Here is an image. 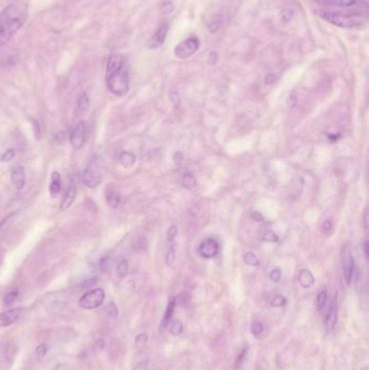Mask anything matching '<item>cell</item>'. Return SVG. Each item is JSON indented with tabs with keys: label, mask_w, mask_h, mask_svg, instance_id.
<instances>
[{
	"label": "cell",
	"mask_w": 369,
	"mask_h": 370,
	"mask_svg": "<svg viewBox=\"0 0 369 370\" xmlns=\"http://www.w3.org/2000/svg\"><path fill=\"white\" fill-rule=\"evenodd\" d=\"M104 346H105V343H104V341H103L102 339L98 340V341L96 342V344H94V352L100 353L101 351H103Z\"/></svg>",
	"instance_id": "43"
},
{
	"label": "cell",
	"mask_w": 369,
	"mask_h": 370,
	"mask_svg": "<svg viewBox=\"0 0 369 370\" xmlns=\"http://www.w3.org/2000/svg\"><path fill=\"white\" fill-rule=\"evenodd\" d=\"M244 261H245V263L248 264V266H251V267H258L259 264H260V261H259V259L257 258L256 254L251 251L247 252L245 256H244Z\"/></svg>",
	"instance_id": "23"
},
{
	"label": "cell",
	"mask_w": 369,
	"mask_h": 370,
	"mask_svg": "<svg viewBox=\"0 0 369 370\" xmlns=\"http://www.w3.org/2000/svg\"><path fill=\"white\" fill-rule=\"evenodd\" d=\"M119 163H121L124 168H131L136 164V156L130 152H123L119 155Z\"/></svg>",
	"instance_id": "20"
},
{
	"label": "cell",
	"mask_w": 369,
	"mask_h": 370,
	"mask_svg": "<svg viewBox=\"0 0 369 370\" xmlns=\"http://www.w3.org/2000/svg\"><path fill=\"white\" fill-rule=\"evenodd\" d=\"M263 325L260 322H253L251 325V332L253 336L259 337L263 332Z\"/></svg>",
	"instance_id": "33"
},
{
	"label": "cell",
	"mask_w": 369,
	"mask_h": 370,
	"mask_svg": "<svg viewBox=\"0 0 369 370\" xmlns=\"http://www.w3.org/2000/svg\"><path fill=\"white\" fill-rule=\"evenodd\" d=\"M198 48H199L198 39L196 37H191L178 44L176 49H174V54H176V57L179 59L185 60L189 57H192L194 53H196Z\"/></svg>",
	"instance_id": "5"
},
{
	"label": "cell",
	"mask_w": 369,
	"mask_h": 370,
	"mask_svg": "<svg viewBox=\"0 0 369 370\" xmlns=\"http://www.w3.org/2000/svg\"><path fill=\"white\" fill-rule=\"evenodd\" d=\"M341 260H342V272L343 276L348 285H350L352 282V274L354 271V259L352 256V250L351 247L348 246V244H345L342 246L341 250Z\"/></svg>",
	"instance_id": "6"
},
{
	"label": "cell",
	"mask_w": 369,
	"mask_h": 370,
	"mask_svg": "<svg viewBox=\"0 0 369 370\" xmlns=\"http://www.w3.org/2000/svg\"><path fill=\"white\" fill-rule=\"evenodd\" d=\"M364 250H365V257L366 259L369 258V252H368V241H365L364 243Z\"/></svg>",
	"instance_id": "48"
},
{
	"label": "cell",
	"mask_w": 369,
	"mask_h": 370,
	"mask_svg": "<svg viewBox=\"0 0 369 370\" xmlns=\"http://www.w3.org/2000/svg\"><path fill=\"white\" fill-rule=\"evenodd\" d=\"M298 281L302 288L308 289L313 286L314 282H315V278H314V275L311 271H308L307 268H303L301 269L300 273H299Z\"/></svg>",
	"instance_id": "16"
},
{
	"label": "cell",
	"mask_w": 369,
	"mask_h": 370,
	"mask_svg": "<svg viewBox=\"0 0 369 370\" xmlns=\"http://www.w3.org/2000/svg\"><path fill=\"white\" fill-rule=\"evenodd\" d=\"M33 129H34L35 138H36V139H41V128H39V124H38L37 122L33 121Z\"/></svg>",
	"instance_id": "44"
},
{
	"label": "cell",
	"mask_w": 369,
	"mask_h": 370,
	"mask_svg": "<svg viewBox=\"0 0 369 370\" xmlns=\"http://www.w3.org/2000/svg\"><path fill=\"white\" fill-rule=\"evenodd\" d=\"M251 218H252V220H254V221H256V222H263V221H264L263 216H262V214H261L260 212H259V211H253V212L251 213Z\"/></svg>",
	"instance_id": "45"
},
{
	"label": "cell",
	"mask_w": 369,
	"mask_h": 370,
	"mask_svg": "<svg viewBox=\"0 0 369 370\" xmlns=\"http://www.w3.org/2000/svg\"><path fill=\"white\" fill-rule=\"evenodd\" d=\"M178 234V227L176 226H172L169 227L168 229V233H167V237H168V241L169 242H173L174 238H176Z\"/></svg>",
	"instance_id": "39"
},
{
	"label": "cell",
	"mask_w": 369,
	"mask_h": 370,
	"mask_svg": "<svg viewBox=\"0 0 369 370\" xmlns=\"http://www.w3.org/2000/svg\"><path fill=\"white\" fill-rule=\"evenodd\" d=\"M104 299H105L104 290L101 288H97L82 294V298L79 299L78 304L79 307L84 309H94L102 306Z\"/></svg>",
	"instance_id": "4"
},
{
	"label": "cell",
	"mask_w": 369,
	"mask_h": 370,
	"mask_svg": "<svg viewBox=\"0 0 369 370\" xmlns=\"http://www.w3.org/2000/svg\"><path fill=\"white\" fill-rule=\"evenodd\" d=\"M181 185L184 188L192 189L193 187H195L196 180L192 173L186 172V173H184L181 178Z\"/></svg>",
	"instance_id": "21"
},
{
	"label": "cell",
	"mask_w": 369,
	"mask_h": 370,
	"mask_svg": "<svg viewBox=\"0 0 369 370\" xmlns=\"http://www.w3.org/2000/svg\"><path fill=\"white\" fill-rule=\"evenodd\" d=\"M24 313L23 308H10L8 311L0 313V327H8L16 324L22 318Z\"/></svg>",
	"instance_id": "8"
},
{
	"label": "cell",
	"mask_w": 369,
	"mask_h": 370,
	"mask_svg": "<svg viewBox=\"0 0 369 370\" xmlns=\"http://www.w3.org/2000/svg\"><path fill=\"white\" fill-rule=\"evenodd\" d=\"M25 171L23 167H17L13 169V171L11 173V182L13 184V186L17 189H22L25 185Z\"/></svg>",
	"instance_id": "15"
},
{
	"label": "cell",
	"mask_w": 369,
	"mask_h": 370,
	"mask_svg": "<svg viewBox=\"0 0 369 370\" xmlns=\"http://www.w3.org/2000/svg\"><path fill=\"white\" fill-rule=\"evenodd\" d=\"M18 297H19V292L16 291V290H14V291H11V292L7 293L6 297L3 298V304L6 307L11 306V304H13L14 302H16V300L18 299Z\"/></svg>",
	"instance_id": "29"
},
{
	"label": "cell",
	"mask_w": 369,
	"mask_h": 370,
	"mask_svg": "<svg viewBox=\"0 0 369 370\" xmlns=\"http://www.w3.org/2000/svg\"><path fill=\"white\" fill-rule=\"evenodd\" d=\"M270 278L271 281H273L274 283H278L279 281H281L282 278V271L279 268H274L273 271L271 272L270 274Z\"/></svg>",
	"instance_id": "37"
},
{
	"label": "cell",
	"mask_w": 369,
	"mask_h": 370,
	"mask_svg": "<svg viewBox=\"0 0 369 370\" xmlns=\"http://www.w3.org/2000/svg\"><path fill=\"white\" fill-rule=\"evenodd\" d=\"M247 354H248V348H247V347H244L243 351H242L241 353H239L238 357H237V359H236V368H237V369L242 366V365L244 364V362H245Z\"/></svg>",
	"instance_id": "35"
},
{
	"label": "cell",
	"mask_w": 369,
	"mask_h": 370,
	"mask_svg": "<svg viewBox=\"0 0 369 370\" xmlns=\"http://www.w3.org/2000/svg\"><path fill=\"white\" fill-rule=\"evenodd\" d=\"M14 156H16V152H14V149L9 148L1 155V156H0V161H1L2 163H8L10 161H12Z\"/></svg>",
	"instance_id": "32"
},
{
	"label": "cell",
	"mask_w": 369,
	"mask_h": 370,
	"mask_svg": "<svg viewBox=\"0 0 369 370\" xmlns=\"http://www.w3.org/2000/svg\"><path fill=\"white\" fill-rule=\"evenodd\" d=\"M326 301H327V291L326 290H322V291H320V293L317 294V298H316V306H317L318 311L320 312L322 311L324 307H325Z\"/></svg>",
	"instance_id": "25"
},
{
	"label": "cell",
	"mask_w": 369,
	"mask_h": 370,
	"mask_svg": "<svg viewBox=\"0 0 369 370\" xmlns=\"http://www.w3.org/2000/svg\"><path fill=\"white\" fill-rule=\"evenodd\" d=\"M318 13H320V16L324 20H326L327 22L343 28H352L355 26H360V25L365 21V19H364V17L361 16V14H346L341 12L329 11V10H323V11H320Z\"/></svg>",
	"instance_id": "3"
},
{
	"label": "cell",
	"mask_w": 369,
	"mask_h": 370,
	"mask_svg": "<svg viewBox=\"0 0 369 370\" xmlns=\"http://www.w3.org/2000/svg\"><path fill=\"white\" fill-rule=\"evenodd\" d=\"M364 227L367 229L368 227V211L367 209L365 210V213H364Z\"/></svg>",
	"instance_id": "47"
},
{
	"label": "cell",
	"mask_w": 369,
	"mask_h": 370,
	"mask_svg": "<svg viewBox=\"0 0 369 370\" xmlns=\"http://www.w3.org/2000/svg\"><path fill=\"white\" fill-rule=\"evenodd\" d=\"M168 34V25H162L161 27H158L157 31L153 34V36L149 38L147 42V47L151 50H155L161 48L166 41Z\"/></svg>",
	"instance_id": "11"
},
{
	"label": "cell",
	"mask_w": 369,
	"mask_h": 370,
	"mask_svg": "<svg viewBox=\"0 0 369 370\" xmlns=\"http://www.w3.org/2000/svg\"><path fill=\"white\" fill-rule=\"evenodd\" d=\"M106 202L109 207L117 208L119 205H121V196H119L117 193L108 192L106 194Z\"/></svg>",
	"instance_id": "22"
},
{
	"label": "cell",
	"mask_w": 369,
	"mask_h": 370,
	"mask_svg": "<svg viewBox=\"0 0 369 370\" xmlns=\"http://www.w3.org/2000/svg\"><path fill=\"white\" fill-rule=\"evenodd\" d=\"M183 159H184V156H183V153L182 152H176L173 155V162L174 164H177V166H180V164L183 163Z\"/></svg>",
	"instance_id": "40"
},
{
	"label": "cell",
	"mask_w": 369,
	"mask_h": 370,
	"mask_svg": "<svg viewBox=\"0 0 369 370\" xmlns=\"http://www.w3.org/2000/svg\"><path fill=\"white\" fill-rule=\"evenodd\" d=\"M77 195V186L74 181H72L68 185V188L64 195V198L62 199V203L60 205V210L61 211H66L68 208H71L72 205L74 204L75 199H76Z\"/></svg>",
	"instance_id": "12"
},
{
	"label": "cell",
	"mask_w": 369,
	"mask_h": 370,
	"mask_svg": "<svg viewBox=\"0 0 369 370\" xmlns=\"http://www.w3.org/2000/svg\"><path fill=\"white\" fill-rule=\"evenodd\" d=\"M81 179L82 183L89 188H97L102 182V178L100 176V173L91 168L83 170L81 174Z\"/></svg>",
	"instance_id": "10"
},
{
	"label": "cell",
	"mask_w": 369,
	"mask_h": 370,
	"mask_svg": "<svg viewBox=\"0 0 369 370\" xmlns=\"http://www.w3.org/2000/svg\"><path fill=\"white\" fill-rule=\"evenodd\" d=\"M274 81H275V76H274V75H267V76L266 77V82L267 83V84H271Z\"/></svg>",
	"instance_id": "46"
},
{
	"label": "cell",
	"mask_w": 369,
	"mask_h": 370,
	"mask_svg": "<svg viewBox=\"0 0 369 370\" xmlns=\"http://www.w3.org/2000/svg\"><path fill=\"white\" fill-rule=\"evenodd\" d=\"M174 259H176V252H174L173 246H171L168 250V253H167V257H166V263L168 264V266H171L174 261Z\"/></svg>",
	"instance_id": "38"
},
{
	"label": "cell",
	"mask_w": 369,
	"mask_h": 370,
	"mask_svg": "<svg viewBox=\"0 0 369 370\" xmlns=\"http://www.w3.org/2000/svg\"><path fill=\"white\" fill-rule=\"evenodd\" d=\"M106 312L108 313L109 316L112 317H117L118 315V309H117V307L116 304L114 302H109L107 306H106Z\"/></svg>",
	"instance_id": "36"
},
{
	"label": "cell",
	"mask_w": 369,
	"mask_h": 370,
	"mask_svg": "<svg viewBox=\"0 0 369 370\" xmlns=\"http://www.w3.org/2000/svg\"><path fill=\"white\" fill-rule=\"evenodd\" d=\"M170 100L174 107L178 108L179 106H180V97H179V94L177 92H172L170 94Z\"/></svg>",
	"instance_id": "41"
},
{
	"label": "cell",
	"mask_w": 369,
	"mask_h": 370,
	"mask_svg": "<svg viewBox=\"0 0 369 370\" xmlns=\"http://www.w3.org/2000/svg\"><path fill=\"white\" fill-rule=\"evenodd\" d=\"M262 241L263 242H266V243H272V244H275L279 241V237L277 236L276 233H274L273 231H267L263 234V237H262Z\"/></svg>",
	"instance_id": "30"
},
{
	"label": "cell",
	"mask_w": 369,
	"mask_h": 370,
	"mask_svg": "<svg viewBox=\"0 0 369 370\" xmlns=\"http://www.w3.org/2000/svg\"><path fill=\"white\" fill-rule=\"evenodd\" d=\"M322 232H323L324 235H325L326 237L330 236L331 233H332V223H331L330 220H326V221L323 223Z\"/></svg>",
	"instance_id": "34"
},
{
	"label": "cell",
	"mask_w": 369,
	"mask_h": 370,
	"mask_svg": "<svg viewBox=\"0 0 369 370\" xmlns=\"http://www.w3.org/2000/svg\"><path fill=\"white\" fill-rule=\"evenodd\" d=\"M183 324L181 321H174L171 326H170V333L173 337L180 336V334L183 332Z\"/></svg>",
	"instance_id": "26"
},
{
	"label": "cell",
	"mask_w": 369,
	"mask_h": 370,
	"mask_svg": "<svg viewBox=\"0 0 369 370\" xmlns=\"http://www.w3.org/2000/svg\"><path fill=\"white\" fill-rule=\"evenodd\" d=\"M176 304H177L176 297L169 298L167 308H166V312H164V314L163 321L161 324V331H164V330L167 328L169 323H170L171 318L173 316V313H174V308H176Z\"/></svg>",
	"instance_id": "14"
},
{
	"label": "cell",
	"mask_w": 369,
	"mask_h": 370,
	"mask_svg": "<svg viewBox=\"0 0 369 370\" xmlns=\"http://www.w3.org/2000/svg\"><path fill=\"white\" fill-rule=\"evenodd\" d=\"M317 2H321L327 6H336L341 8H348L353 6L356 2V0H316Z\"/></svg>",
	"instance_id": "19"
},
{
	"label": "cell",
	"mask_w": 369,
	"mask_h": 370,
	"mask_svg": "<svg viewBox=\"0 0 369 370\" xmlns=\"http://www.w3.org/2000/svg\"><path fill=\"white\" fill-rule=\"evenodd\" d=\"M128 268H129L128 261H126V260H123V261L118 264L117 268H116L117 276L119 278H123L128 274Z\"/></svg>",
	"instance_id": "24"
},
{
	"label": "cell",
	"mask_w": 369,
	"mask_h": 370,
	"mask_svg": "<svg viewBox=\"0 0 369 370\" xmlns=\"http://www.w3.org/2000/svg\"><path fill=\"white\" fill-rule=\"evenodd\" d=\"M147 340H148V337L146 333H140L138 334V336L136 337V341H134V344H136V348L138 349H144V347L146 346L147 343Z\"/></svg>",
	"instance_id": "27"
},
{
	"label": "cell",
	"mask_w": 369,
	"mask_h": 370,
	"mask_svg": "<svg viewBox=\"0 0 369 370\" xmlns=\"http://www.w3.org/2000/svg\"><path fill=\"white\" fill-rule=\"evenodd\" d=\"M337 303L336 301H333L332 304L329 308V311L325 317V328L328 332H331L333 329H335L336 325H337V319H338V311H337Z\"/></svg>",
	"instance_id": "13"
},
{
	"label": "cell",
	"mask_w": 369,
	"mask_h": 370,
	"mask_svg": "<svg viewBox=\"0 0 369 370\" xmlns=\"http://www.w3.org/2000/svg\"><path fill=\"white\" fill-rule=\"evenodd\" d=\"M89 107H90V99H89V96L86 92H83L78 98L77 109L82 115H84L88 113Z\"/></svg>",
	"instance_id": "18"
},
{
	"label": "cell",
	"mask_w": 369,
	"mask_h": 370,
	"mask_svg": "<svg viewBox=\"0 0 369 370\" xmlns=\"http://www.w3.org/2000/svg\"><path fill=\"white\" fill-rule=\"evenodd\" d=\"M286 304H287V299L284 296H282V294H276V296H274V298L271 301V306L274 308H283V307H285Z\"/></svg>",
	"instance_id": "28"
},
{
	"label": "cell",
	"mask_w": 369,
	"mask_h": 370,
	"mask_svg": "<svg viewBox=\"0 0 369 370\" xmlns=\"http://www.w3.org/2000/svg\"><path fill=\"white\" fill-rule=\"evenodd\" d=\"M48 352H49V346L47 343L39 344V346L36 348V349H35V353H36L38 357H44Z\"/></svg>",
	"instance_id": "31"
},
{
	"label": "cell",
	"mask_w": 369,
	"mask_h": 370,
	"mask_svg": "<svg viewBox=\"0 0 369 370\" xmlns=\"http://www.w3.org/2000/svg\"><path fill=\"white\" fill-rule=\"evenodd\" d=\"M61 176H60L58 171H54L51 174V183H50V194H51V197H57L60 192H61Z\"/></svg>",
	"instance_id": "17"
},
{
	"label": "cell",
	"mask_w": 369,
	"mask_h": 370,
	"mask_svg": "<svg viewBox=\"0 0 369 370\" xmlns=\"http://www.w3.org/2000/svg\"><path fill=\"white\" fill-rule=\"evenodd\" d=\"M132 370H148V362L146 359H144V361L138 363L136 366L132 368Z\"/></svg>",
	"instance_id": "42"
},
{
	"label": "cell",
	"mask_w": 369,
	"mask_h": 370,
	"mask_svg": "<svg viewBox=\"0 0 369 370\" xmlns=\"http://www.w3.org/2000/svg\"><path fill=\"white\" fill-rule=\"evenodd\" d=\"M26 19V8L20 3L9 4L0 12V47L6 44L22 28Z\"/></svg>",
	"instance_id": "2"
},
{
	"label": "cell",
	"mask_w": 369,
	"mask_h": 370,
	"mask_svg": "<svg viewBox=\"0 0 369 370\" xmlns=\"http://www.w3.org/2000/svg\"><path fill=\"white\" fill-rule=\"evenodd\" d=\"M106 84L116 97H124L129 91V73L126 59L122 54H113L106 64Z\"/></svg>",
	"instance_id": "1"
},
{
	"label": "cell",
	"mask_w": 369,
	"mask_h": 370,
	"mask_svg": "<svg viewBox=\"0 0 369 370\" xmlns=\"http://www.w3.org/2000/svg\"><path fill=\"white\" fill-rule=\"evenodd\" d=\"M86 137H87L86 124H84L82 122L78 123L76 126L73 128L71 132V137H69L71 145L75 151H78V149H81L83 146L84 142H86Z\"/></svg>",
	"instance_id": "7"
},
{
	"label": "cell",
	"mask_w": 369,
	"mask_h": 370,
	"mask_svg": "<svg viewBox=\"0 0 369 370\" xmlns=\"http://www.w3.org/2000/svg\"><path fill=\"white\" fill-rule=\"evenodd\" d=\"M96 283V279H91V281H88L83 284V287H91L93 286V284Z\"/></svg>",
	"instance_id": "49"
},
{
	"label": "cell",
	"mask_w": 369,
	"mask_h": 370,
	"mask_svg": "<svg viewBox=\"0 0 369 370\" xmlns=\"http://www.w3.org/2000/svg\"><path fill=\"white\" fill-rule=\"evenodd\" d=\"M220 246L214 238H207L199 246V254L205 259L214 258L219 253Z\"/></svg>",
	"instance_id": "9"
}]
</instances>
